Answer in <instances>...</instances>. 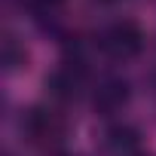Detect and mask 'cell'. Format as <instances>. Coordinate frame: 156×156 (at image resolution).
I'll use <instances>...</instances> for the list:
<instances>
[{"instance_id":"6da1fadb","label":"cell","mask_w":156,"mask_h":156,"mask_svg":"<svg viewBox=\"0 0 156 156\" xmlns=\"http://www.w3.org/2000/svg\"><path fill=\"white\" fill-rule=\"evenodd\" d=\"M19 126H22V138L40 150H58V144L67 135L64 113L58 107H49V104H37V107L25 110Z\"/></svg>"},{"instance_id":"7a4b0ae2","label":"cell","mask_w":156,"mask_h":156,"mask_svg":"<svg viewBox=\"0 0 156 156\" xmlns=\"http://www.w3.org/2000/svg\"><path fill=\"white\" fill-rule=\"evenodd\" d=\"M95 46L110 61H132L144 49V31L132 19H116L107 28H101V34L95 37Z\"/></svg>"},{"instance_id":"3957f363","label":"cell","mask_w":156,"mask_h":156,"mask_svg":"<svg viewBox=\"0 0 156 156\" xmlns=\"http://www.w3.org/2000/svg\"><path fill=\"white\" fill-rule=\"evenodd\" d=\"M83 89H86V70L80 61H64L46 76V92L52 101H61V104L73 101V98H80Z\"/></svg>"},{"instance_id":"277c9868","label":"cell","mask_w":156,"mask_h":156,"mask_svg":"<svg viewBox=\"0 0 156 156\" xmlns=\"http://www.w3.org/2000/svg\"><path fill=\"white\" fill-rule=\"evenodd\" d=\"M129 98H132L129 83L119 80V76H107V80H101L95 86V92H92V107L101 116H113V113H119L129 104Z\"/></svg>"},{"instance_id":"5b68a950","label":"cell","mask_w":156,"mask_h":156,"mask_svg":"<svg viewBox=\"0 0 156 156\" xmlns=\"http://www.w3.org/2000/svg\"><path fill=\"white\" fill-rule=\"evenodd\" d=\"M25 61H28L25 46H19V37L16 34H6V40H3V64H6V70H16Z\"/></svg>"},{"instance_id":"8992f818","label":"cell","mask_w":156,"mask_h":156,"mask_svg":"<svg viewBox=\"0 0 156 156\" xmlns=\"http://www.w3.org/2000/svg\"><path fill=\"white\" fill-rule=\"evenodd\" d=\"M61 3H64V0H28V6H31L37 16H55V12L61 9Z\"/></svg>"},{"instance_id":"52a82bcc","label":"cell","mask_w":156,"mask_h":156,"mask_svg":"<svg viewBox=\"0 0 156 156\" xmlns=\"http://www.w3.org/2000/svg\"><path fill=\"white\" fill-rule=\"evenodd\" d=\"M55 156H67V153H55Z\"/></svg>"}]
</instances>
